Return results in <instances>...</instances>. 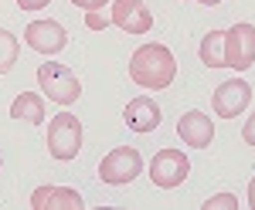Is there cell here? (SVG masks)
Masks as SVG:
<instances>
[{"label": "cell", "mask_w": 255, "mask_h": 210, "mask_svg": "<svg viewBox=\"0 0 255 210\" xmlns=\"http://www.w3.org/2000/svg\"><path fill=\"white\" fill-rule=\"evenodd\" d=\"M129 78L150 92H163L177 78V58L167 44H143L129 58Z\"/></svg>", "instance_id": "1"}, {"label": "cell", "mask_w": 255, "mask_h": 210, "mask_svg": "<svg viewBox=\"0 0 255 210\" xmlns=\"http://www.w3.org/2000/svg\"><path fill=\"white\" fill-rule=\"evenodd\" d=\"M38 85L55 105H75L82 98L79 75H75L68 65H58V61H44L38 68Z\"/></svg>", "instance_id": "2"}, {"label": "cell", "mask_w": 255, "mask_h": 210, "mask_svg": "<svg viewBox=\"0 0 255 210\" xmlns=\"http://www.w3.org/2000/svg\"><path fill=\"white\" fill-rule=\"evenodd\" d=\"M143 170H146V163H143L139 149H133V146H116V149H109V153L102 156V163H99V180L109 183V187H126V183H133Z\"/></svg>", "instance_id": "3"}, {"label": "cell", "mask_w": 255, "mask_h": 210, "mask_svg": "<svg viewBox=\"0 0 255 210\" xmlns=\"http://www.w3.org/2000/svg\"><path fill=\"white\" fill-rule=\"evenodd\" d=\"M48 153L61 163L82 153V122L75 112H58L48 122Z\"/></svg>", "instance_id": "4"}, {"label": "cell", "mask_w": 255, "mask_h": 210, "mask_svg": "<svg viewBox=\"0 0 255 210\" xmlns=\"http://www.w3.org/2000/svg\"><path fill=\"white\" fill-rule=\"evenodd\" d=\"M146 173H150L153 187H160V190H174V187H180V183L187 180L191 159L180 153V149H160V153L150 159Z\"/></svg>", "instance_id": "5"}, {"label": "cell", "mask_w": 255, "mask_h": 210, "mask_svg": "<svg viewBox=\"0 0 255 210\" xmlns=\"http://www.w3.org/2000/svg\"><path fill=\"white\" fill-rule=\"evenodd\" d=\"M255 61V27L252 24H235L225 31V68L249 71Z\"/></svg>", "instance_id": "6"}, {"label": "cell", "mask_w": 255, "mask_h": 210, "mask_svg": "<svg viewBox=\"0 0 255 210\" xmlns=\"http://www.w3.org/2000/svg\"><path fill=\"white\" fill-rule=\"evenodd\" d=\"M252 102V85L245 78H228L221 81L211 95V105H215L218 119H235V115L245 112V105Z\"/></svg>", "instance_id": "7"}, {"label": "cell", "mask_w": 255, "mask_h": 210, "mask_svg": "<svg viewBox=\"0 0 255 210\" xmlns=\"http://www.w3.org/2000/svg\"><path fill=\"white\" fill-rule=\"evenodd\" d=\"M109 14L123 34H146L153 27V14L143 0H109Z\"/></svg>", "instance_id": "8"}, {"label": "cell", "mask_w": 255, "mask_h": 210, "mask_svg": "<svg viewBox=\"0 0 255 210\" xmlns=\"http://www.w3.org/2000/svg\"><path fill=\"white\" fill-rule=\"evenodd\" d=\"M24 41L38 55H58L61 48L68 44V31L61 27L58 20H34V24H27Z\"/></svg>", "instance_id": "9"}, {"label": "cell", "mask_w": 255, "mask_h": 210, "mask_svg": "<svg viewBox=\"0 0 255 210\" xmlns=\"http://www.w3.org/2000/svg\"><path fill=\"white\" fill-rule=\"evenodd\" d=\"M177 136H180L184 146H191V149H208L211 139H215V122H211V115L191 109V112H184L177 119Z\"/></svg>", "instance_id": "10"}, {"label": "cell", "mask_w": 255, "mask_h": 210, "mask_svg": "<svg viewBox=\"0 0 255 210\" xmlns=\"http://www.w3.org/2000/svg\"><path fill=\"white\" fill-rule=\"evenodd\" d=\"M123 119H126V126H129L133 133L143 136V133H153V129H157L163 112H160V105L150 95H139V98H129V102H126Z\"/></svg>", "instance_id": "11"}, {"label": "cell", "mask_w": 255, "mask_h": 210, "mask_svg": "<svg viewBox=\"0 0 255 210\" xmlns=\"http://www.w3.org/2000/svg\"><path fill=\"white\" fill-rule=\"evenodd\" d=\"M85 200L72 187H38L31 193V210H82Z\"/></svg>", "instance_id": "12"}, {"label": "cell", "mask_w": 255, "mask_h": 210, "mask_svg": "<svg viewBox=\"0 0 255 210\" xmlns=\"http://www.w3.org/2000/svg\"><path fill=\"white\" fill-rule=\"evenodd\" d=\"M10 119L27 122V126H41V122H44V102H41V95L20 92V95L10 102Z\"/></svg>", "instance_id": "13"}, {"label": "cell", "mask_w": 255, "mask_h": 210, "mask_svg": "<svg viewBox=\"0 0 255 210\" xmlns=\"http://www.w3.org/2000/svg\"><path fill=\"white\" fill-rule=\"evenodd\" d=\"M197 55H201L204 68H225V31H208L201 38Z\"/></svg>", "instance_id": "14"}, {"label": "cell", "mask_w": 255, "mask_h": 210, "mask_svg": "<svg viewBox=\"0 0 255 210\" xmlns=\"http://www.w3.org/2000/svg\"><path fill=\"white\" fill-rule=\"evenodd\" d=\"M17 51H20L17 38H14L10 31L0 27V75H7V71L17 65Z\"/></svg>", "instance_id": "15"}, {"label": "cell", "mask_w": 255, "mask_h": 210, "mask_svg": "<svg viewBox=\"0 0 255 210\" xmlns=\"http://www.w3.org/2000/svg\"><path fill=\"white\" fill-rule=\"evenodd\" d=\"M109 24H113V14H109V7L85 10V27H89V31H106Z\"/></svg>", "instance_id": "16"}, {"label": "cell", "mask_w": 255, "mask_h": 210, "mask_svg": "<svg viewBox=\"0 0 255 210\" xmlns=\"http://www.w3.org/2000/svg\"><path fill=\"white\" fill-rule=\"evenodd\" d=\"M204 210H238V200L232 193H215L204 200Z\"/></svg>", "instance_id": "17"}, {"label": "cell", "mask_w": 255, "mask_h": 210, "mask_svg": "<svg viewBox=\"0 0 255 210\" xmlns=\"http://www.w3.org/2000/svg\"><path fill=\"white\" fill-rule=\"evenodd\" d=\"M72 3L79 7L82 14H85V10H99V7H109V0H72Z\"/></svg>", "instance_id": "18"}, {"label": "cell", "mask_w": 255, "mask_h": 210, "mask_svg": "<svg viewBox=\"0 0 255 210\" xmlns=\"http://www.w3.org/2000/svg\"><path fill=\"white\" fill-rule=\"evenodd\" d=\"M242 139H245L249 146H255V112L249 115V122H245V129H242Z\"/></svg>", "instance_id": "19"}, {"label": "cell", "mask_w": 255, "mask_h": 210, "mask_svg": "<svg viewBox=\"0 0 255 210\" xmlns=\"http://www.w3.org/2000/svg\"><path fill=\"white\" fill-rule=\"evenodd\" d=\"M51 0H17L20 10H41V7H48Z\"/></svg>", "instance_id": "20"}, {"label": "cell", "mask_w": 255, "mask_h": 210, "mask_svg": "<svg viewBox=\"0 0 255 210\" xmlns=\"http://www.w3.org/2000/svg\"><path fill=\"white\" fill-rule=\"evenodd\" d=\"M249 207L255 210V176H252V180H249Z\"/></svg>", "instance_id": "21"}, {"label": "cell", "mask_w": 255, "mask_h": 210, "mask_svg": "<svg viewBox=\"0 0 255 210\" xmlns=\"http://www.w3.org/2000/svg\"><path fill=\"white\" fill-rule=\"evenodd\" d=\"M197 3H204V7H218L221 0H197Z\"/></svg>", "instance_id": "22"}, {"label": "cell", "mask_w": 255, "mask_h": 210, "mask_svg": "<svg viewBox=\"0 0 255 210\" xmlns=\"http://www.w3.org/2000/svg\"><path fill=\"white\" fill-rule=\"evenodd\" d=\"M0 166H3V159H0Z\"/></svg>", "instance_id": "23"}, {"label": "cell", "mask_w": 255, "mask_h": 210, "mask_svg": "<svg viewBox=\"0 0 255 210\" xmlns=\"http://www.w3.org/2000/svg\"><path fill=\"white\" fill-rule=\"evenodd\" d=\"M194 3H197V0H194Z\"/></svg>", "instance_id": "24"}]
</instances>
